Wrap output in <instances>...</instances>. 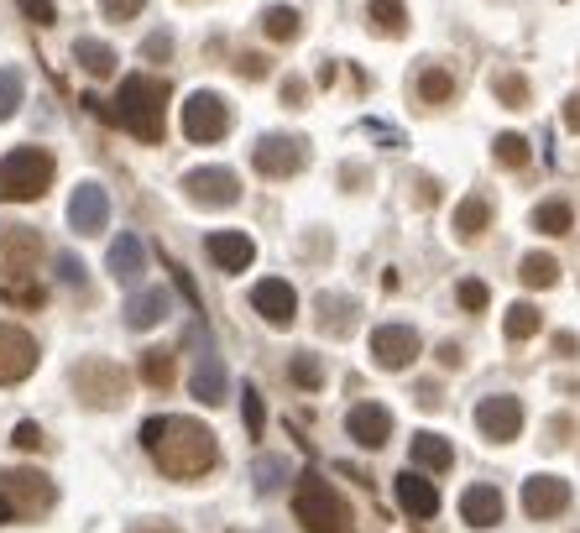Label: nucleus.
Wrapping results in <instances>:
<instances>
[{
  "instance_id": "nucleus-29",
  "label": "nucleus",
  "mask_w": 580,
  "mask_h": 533,
  "mask_svg": "<svg viewBox=\"0 0 580 533\" xmlns=\"http://www.w3.org/2000/svg\"><path fill=\"white\" fill-rule=\"evenodd\" d=\"M74 58H79V68L89 79H110L115 74V48L110 42H100V37H79L74 42Z\"/></svg>"
},
{
  "instance_id": "nucleus-40",
  "label": "nucleus",
  "mask_w": 580,
  "mask_h": 533,
  "mask_svg": "<svg viewBox=\"0 0 580 533\" xmlns=\"http://www.w3.org/2000/svg\"><path fill=\"white\" fill-rule=\"evenodd\" d=\"M283 476H288V460H283V455H262V460H257V492H277V486H283Z\"/></svg>"
},
{
  "instance_id": "nucleus-28",
  "label": "nucleus",
  "mask_w": 580,
  "mask_h": 533,
  "mask_svg": "<svg viewBox=\"0 0 580 533\" xmlns=\"http://www.w3.org/2000/svg\"><path fill=\"white\" fill-rule=\"evenodd\" d=\"M539 330H544V309H539V304H528V298H518V304L507 309V319H502V335L513 340V345L533 340Z\"/></svg>"
},
{
  "instance_id": "nucleus-19",
  "label": "nucleus",
  "mask_w": 580,
  "mask_h": 533,
  "mask_svg": "<svg viewBox=\"0 0 580 533\" xmlns=\"http://www.w3.org/2000/svg\"><path fill=\"white\" fill-rule=\"evenodd\" d=\"M398 502H403V513L408 518H419V523H429L434 513H439V492H434V481L424 476V471H403L398 476Z\"/></svg>"
},
{
  "instance_id": "nucleus-6",
  "label": "nucleus",
  "mask_w": 580,
  "mask_h": 533,
  "mask_svg": "<svg viewBox=\"0 0 580 533\" xmlns=\"http://www.w3.org/2000/svg\"><path fill=\"white\" fill-rule=\"evenodd\" d=\"M74 392H79L84 408H121V403L131 398V377H126L115 361L89 356V361L74 366Z\"/></svg>"
},
{
  "instance_id": "nucleus-1",
  "label": "nucleus",
  "mask_w": 580,
  "mask_h": 533,
  "mask_svg": "<svg viewBox=\"0 0 580 533\" xmlns=\"http://www.w3.org/2000/svg\"><path fill=\"white\" fill-rule=\"evenodd\" d=\"M142 445L157 460L162 476L173 481H199L220 466V445L215 434L204 429L199 419H173V413H157V419L142 424Z\"/></svg>"
},
{
  "instance_id": "nucleus-13",
  "label": "nucleus",
  "mask_w": 580,
  "mask_h": 533,
  "mask_svg": "<svg viewBox=\"0 0 580 533\" xmlns=\"http://www.w3.org/2000/svg\"><path fill=\"white\" fill-rule=\"evenodd\" d=\"M476 429L492 439V445H513V439L523 434V403L507 398V392H497V398H486L476 408Z\"/></svg>"
},
{
  "instance_id": "nucleus-41",
  "label": "nucleus",
  "mask_w": 580,
  "mask_h": 533,
  "mask_svg": "<svg viewBox=\"0 0 580 533\" xmlns=\"http://www.w3.org/2000/svg\"><path fill=\"white\" fill-rule=\"evenodd\" d=\"M147 11V0H100V16L115 21V27H126V21H136Z\"/></svg>"
},
{
  "instance_id": "nucleus-36",
  "label": "nucleus",
  "mask_w": 580,
  "mask_h": 533,
  "mask_svg": "<svg viewBox=\"0 0 580 533\" xmlns=\"http://www.w3.org/2000/svg\"><path fill=\"white\" fill-rule=\"evenodd\" d=\"M21 100H27V74L11 63V68H0V121H11L21 110Z\"/></svg>"
},
{
  "instance_id": "nucleus-16",
  "label": "nucleus",
  "mask_w": 580,
  "mask_h": 533,
  "mask_svg": "<svg viewBox=\"0 0 580 533\" xmlns=\"http://www.w3.org/2000/svg\"><path fill=\"white\" fill-rule=\"evenodd\" d=\"M68 225L79 230V236H100L110 225V194L100 183H79L74 199H68Z\"/></svg>"
},
{
  "instance_id": "nucleus-2",
  "label": "nucleus",
  "mask_w": 580,
  "mask_h": 533,
  "mask_svg": "<svg viewBox=\"0 0 580 533\" xmlns=\"http://www.w3.org/2000/svg\"><path fill=\"white\" fill-rule=\"evenodd\" d=\"M168 100H173L168 79H157V74H126L121 79V95H115V126L131 131L136 142L157 147L162 131H168Z\"/></svg>"
},
{
  "instance_id": "nucleus-49",
  "label": "nucleus",
  "mask_w": 580,
  "mask_h": 533,
  "mask_svg": "<svg viewBox=\"0 0 580 533\" xmlns=\"http://www.w3.org/2000/svg\"><path fill=\"white\" fill-rule=\"evenodd\" d=\"M168 267H173V283L183 288V298H189V309H199V288H194V277H189V272H183L178 262H168Z\"/></svg>"
},
{
  "instance_id": "nucleus-32",
  "label": "nucleus",
  "mask_w": 580,
  "mask_h": 533,
  "mask_svg": "<svg viewBox=\"0 0 580 533\" xmlns=\"http://www.w3.org/2000/svg\"><path fill=\"white\" fill-rule=\"evenodd\" d=\"M262 32L272 42H298V32H304V16H298L293 6H267L262 11Z\"/></svg>"
},
{
  "instance_id": "nucleus-9",
  "label": "nucleus",
  "mask_w": 580,
  "mask_h": 533,
  "mask_svg": "<svg viewBox=\"0 0 580 533\" xmlns=\"http://www.w3.org/2000/svg\"><path fill=\"white\" fill-rule=\"evenodd\" d=\"M183 194L199 210H230V204H241V178L230 168H189L183 173Z\"/></svg>"
},
{
  "instance_id": "nucleus-4",
  "label": "nucleus",
  "mask_w": 580,
  "mask_h": 533,
  "mask_svg": "<svg viewBox=\"0 0 580 533\" xmlns=\"http://www.w3.org/2000/svg\"><path fill=\"white\" fill-rule=\"evenodd\" d=\"M58 502V486L42 476V471H0V523H37L48 518Z\"/></svg>"
},
{
  "instance_id": "nucleus-11",
  "label": "nucleus",
  "mask_w": 580,
  "mask_h": 533,
  "mask_svg": "<svg viewBox=\"0 0 580 533\" xmlns=\"http://www.w3.org/2000/svg\"><path fill=\"white\" fill-rule=\"evenodd\" d=\"M37 340L27 330H16V324H0V387H16V382H27L37 372Z\"/></svg>"
},
{
  "instance_id": "nucleus-45",
  "label": "nucleus",
  "mask_w": 580,
  "mask_h": 533,
  "mask_svg": "<svg viewBox=\"0 0 580 533\" xmlns=\"http://www.w3.org/2000/svg\"><path fill=\"white\" fill-rule=\"evenodd\" d=\"M142 58H147V63H168V58H173V32H152V37L142 42Z\"/></svg>"
},
{
  "instance_id": "nucleus-31",
  "label": "nucleus",
  "mask_w": 580,
  "mask_h": 533,
  "mask_svg": "<svg viewBox=\"0 0 580 533\" xmlns=\"http://www.w3.org/2000/svg\"><path fill=\"white\" fill-rule=\"evenodd\" d=\"M366 27L382 37H403L408 32V6L403 0H371L366 6Z\"/></svg>"
},
{
  "instance_id": "nucleus-21",
  "label": "nucleus",
  "mask_w": 580,
  "mask_h": 533,
  "mask_svg": "<svg viewBox=\"0 0 580 533\" xmlns=\"http://www.w3.org/2000/svg\"><path fill=\"white\" fill-rule=\"evenodd\" d=\"M460 518H466L471 528H492V523H502V492H497L492 481L466 486V497H460Z\"/></svg>"
},
{
  "instance_id": "nucleus-47",
  "label": "nucleus",
  "mask_w": 580,
  "mask_h": 533,
  "mask_svg": "<svg viewBox=\"0 0 580 533\" xmlns=\"http://www.w3.org/2000/svg\"><path fill=\"white\" fill-rule=\"evenodd\" d=\"M58 277H63L68 288H84V262H79V257H68V251H63V257H58Z\"/></svg>"
},
{
  "instance_id": "nucleus-33",
  "label": "nucleus",
  "mask_w": 580,
  "mask_h": 533,
  "mask_svg": "<svg viewBox=\"0 0 580 533\" xmlns=\"http://www.w3.org/2000/svg\"><path fill=\"white\" fill-rule=\"evenodd\" d=\"M288 382H293L298 392H319V387H324V361H319L314 351H293V361H288Z\"/></svg>"
},
{
  "instance_id": "nucleus-8",
  "label": "nucleus",
  "mask_w": 580,
  "mask_h": 533,
  "mask_svg": "<svg viewBox=\"0 0 580 533\" xmlns=\"http://www.w3.org/2000/svg\"><path fill=\"white\" fill-rule=\"evenodd\" d=\"M251 168H257L262 178H293V173H304L309 168V142L304 136H283V131H272L262 136L257 147H251Z\"/></svg>"
},
{
  "instance_id": "nucleus-5",
  "label": "nucleus",
  "mask_w": 580,
  "mask_h": 533,
  "mask_svg": "<svg viewBox=\"0 0 580 533\" xmlns=\"http://www.w3.org/2000/svg\"><path fill=\"white\" fill-rule=\"evenodd\" d=\"M293 518L309 533H351V507H345V497L314 471H304L293 486Z\"/></svg>"
},
{
  "instance_id": "nucleus-34",
  "label": "nucleus",
  "mask_w": 580,
  "mask_h": 533,
  "mask_svg": "<svg viewBox=\"0 0 580 533\" xmlns=\"http://www.w3.org/2000/svg\"><path fill=\"white\" fill-rule=\"evenodd\" d=\"M570 225H575V210L565 199H544L539 210H533V230H544V236H565Z\"/></svg>"
},
{
  "instance_id": "nucleus-53",
  "label": "nucleus",
  "mask_w": 580,
  "mask_h": 533,
  "mask_svg": "<svg viewBox=\"0 0 580 533\" xmlns=\"http://www.w3.org/2000/svg\"><path fill=\"white\" fill-rule=\"evenodd\" d=\"M565 126H570V131H580V95H575V100H565Z\"/></svg>"
},
{
  "instance_id": "nucleus-22",
  "label": "nucleus",
  "mask_w": 580,
  "mask_h": 533,
  "mask_svg": "<svg viewBox=\"0 0 580 533\" xmlns=\"http://www.w3.org/2000/svg\"><path fill=\"white\" fill-rule=\"evenodd\" d=\"M173 309V298L162 293V288H142V293H131L126 298V330H152V324H162Z\"/></svg>"
},
{
  "instance_id": "nucleus-30",
  "label": "nucleus",
  "mask_w": 580,
  "mask_h": 533,
  "mask_svg": "<svg viewBox=\"0 0 580 533\" xmlns=\"http://www.w3.org/2000/svg\"><path fill=\"white\" fill-rule=\"evenodd\" d=\"M178 377V356L168 351V345H152V351H142V382L152 392H168Z\"/></svg>"
},
{
  "instance_id": "nucleus-18",
  "label": "nucleus",
  "mask_w": 580,
  "mask_h": 533,
  "mask_svg": "<svg viewBox=\"0 0 580 533\" xmlns=\"http://www.w3.org/2000/svg\"><path fill=\"white\" fill-rule=\"evenodd\" d=\"M105 267H110L115 283H126V288L142 283V272H147V246H142V236H131V230H126V236H115Z\"/></svg>"
},
{
  "instance_id": "nucleus-10",
  "label": "nucleus",
  "mask_w": 580,
  "mask_h": 533,
  "mask_svg": "<svg viewBox=\"0 0 580 533\" xmlns=\"http://www.w3.org/2000/svg\"><path fill=\"white\" fill-rule=\"evenodd\" d=\"M424 351V340L413 324H377L371 330V361L382 366V372H403V366H413Z\"/></svg>"
},
{
  "instance_id": "nucleus-12",
  "label": "nucleus",
  "mask_w": 580,
  "mask_h": 533,
  "mask_svg": "<svg viewBox=\"0 0 580 533\" xmlns=\"http://www.w3.org/2000/svg\"><path fill=\"white\" fill-rule=\"evenodd\" d=\"M570 481L565 476H528L523 481V513L533 523H549V518H560L565 507H570Z\"/></svg>"
},
{
  "instance_id": "nucleus-51",
  "label": "nucleus",
  "mask_w": 580,
  "mask_h": 533,
  "mask_svg": "<svg viewBox=\"0 0 580 533\" xmlns=\"http://www.w3.org/2000/svg\"><path fill=\"white\" fill-rule=\"evenodd\" d=\"M131 533H178V528L162 523V518H142V523H131Z\"/></svg>"
},
{
  "instance_id": "nucleus-26",
  "label": "nucleus",
  "mask_w": 580,
  "mask_h": 533,
  "mask_svg": "<svg viewBox=\"0 0 580 533\" xmlns=\"http://www.w3.org/2000/svg\"><path fill=\"white\" fill-rule=\"evenodd\" d=\"M413 95H419L424 105H450L455 100V74L429 63V68H419V79H413Z\"/></svg>"
},
{
  "instance_id": "nucleus-42",
  "label": "nucleus",
  "mask_w": 580,
  "mask_h": 533,
  "mask_svg": "<svg viewBox=\"0 0 580 533\" xmlns=\"http://www.w3.org/2000/svg\"><path fill=\"white\" fill-rule=\"evenodd\" d=\"M16 6H21V16H27L32 27H53V21H58V6H53V0H16Z\"/></svg>"
},
{
  "instance_id": "nucleus-37",
  "label": "nucleus",
  "mask_w": 580,
  "mask_h": 533,
  "mask_svg": "<svg viewBox=\"0 0 580 533\" xmlns=\"http://www.w3.org/2000/svg\"><path fill=\"white\" fill-rule=\"evenodd\" d=\"M518 277H523V288H554L560 283V262L544 257V251H533V257H523Z\"/></svg>"
},
{
  "instance_id": "nucleus-15",
  "label": "nucleus",
  "mask_w": 580,
  "mask_h": 533,
  "mask_svg": "<svg viewBox=\"0 0 580 533\" xmlns=\"http://www.w3.org/2000/svg\"><path fill=\"white\" fill-rule=\"evenodd\" d=\"M204 251H210V262L225 277H236L257 262V241H251L246 230H210V236H204Z\"/></svg>"
},
{
  "instance_id": "nucleus-43",
  "label": "nucleus",
  "mask_w": 580,
  "mask_h": 533,
  "mask_svg": "<svg viewBox=\"0 0 580 533\" xmlns=\"http://www.w3.org/2000/svg\"><path fill=\"white\" fill-rule=\"evenodd\" d=\"M6 304H27V309H42L48 304V293L37 283H6Z\"/></svg>"
},
{
  "instance_id": "nucleus-39",
  "label": "nucleus",
  "mask_w": 580,
  "mask_h": 533,
  "mask_svg": "<svg viewBox=\"0 0 580 533\" xmlns=\"http://www.w3.org/2000/svg\"><path fill=\"white\" fill-rule=\"evenodd\" d=\"M455 304L466 309V314H481L486 304H492V293H486V283H481V277H466V283L455 288Z\"/></svg>"
},
{
  "instance_id": "nucleus-20",
  "label": "nucleus",
  "mask_w": 580,
  "mask_h": 533,
  "mask_svg": "<svg viewBox=\"0 0 580 533\" xmlns=\"http://www.w3.org/2000/svg\"><path fill=\"white\" fill-rule=\"evenodd\" d=\"M408 466L424 471V476H445L455 466V445L445 434H413V450H408Z\"/></svg>"
},
{
  "instance_id": "nucleus-23",
  "label": "nucleus",
  "mask_w": 580,
  "mask_h": 533,
  "mask_svg": "<svg viewBox=\"0 0 580 533\" xmlns=\"http://www.w3.org/2000/svg\"><path fill=\"white\" fill-rule=\"evenodd\" d=\"M225 366H220V356H210L204 351L199 356V366H194V377H189V392L204 403V408H215V403H225Z\"/></svg>"
},
{
  "instance_id": "nucleus-50",
  "label": "nucleus",
  "mask_w": 580,
  "mask_h": 533,
  "mask_svg": "<svg viewBox=\"0 0 580 533\" xmlns=\"http://www.w3.org/2000/svg\"><path fill=\"white\" fill-rule=\"evenodd\" d=\"M439 366H450V372H455V366H466V345L445 340V345H439Z\"/></svg>"
},
{
  "instance_id": "nucleus-25",
  "label": "nucleus",
  "mask_w": 580,
  "mask_h": 533,
  "mask_svg": "<svg viewBox=\"0 0 580 533\" xmlns=\"http://www.w3.org/2000/svg\"><path fill=\"white\" fill-rule=\"evenodd\" d=\"M486 225H492V199H486V194H466L455 204V236L460 241H476Z\"/></svg>"
},
{
  "instance_id": "nucleus-48",
  "label": "nucleus",
  "mask_w": 580,
  "mask_h": 533,
  "mask_svg": "<svg viewBox=\"0 0 580 533\" xmlns=\"http://www.w3.org/2000/svg\"><path fill=\"white\" fill-rule=\"evenodd\" d=\"M283 105H293V110H298V105H309V84L298 79V74L283 79Z\"/></svg>"
},
{
  "instance_id": "nucleus-46",
  "label": "nucleus",
  "mask_w": 580,
  "mask_h": 533,
  "mask_svg": "<svg viewBox=\"0 0 580 533\" xmlns=\"http://www.w3.org/2000/svg\"><path fill=\"white\" fill-rule=\"evenodd\" d=\"M267 68H272V63H267L262 53H241V58H236V74H241V79H267Z\"/></svg>"
},
{
  "instance_id": "nucleus-3",
  "label": "nucleus",
  "mask_w": 580,
  "mask_h": 533,
  "mask_svg": "<svg viewBox=\"0 0 580 533\" xmlns=\"http://www.w3.org/2000/svg\"><path fill=\"white\" fill-rule=\"evenodd\" d=\"M58 162L48 147H16L0 157V204H32L53 189Z\"/></svg>"
},
{
  "instance_id": "nucleus-35",
  "label": "nucleus",
  "mask_w": 580,
  "mask_h": 533,
  "mask_svg": "<svg viewBox=\"0 0 580 533\" xmlns=\"http://www.w3.org/2000/svg\"><path fill=\"white\" fill-rule=\"evenodd\" d=\"M492 157L502 162V168H528V162H533V147H528L523 131H502L497 142H492Z\"/></svg>"
},
{
  "instance_id": "nucleus-14",
  "label": "nucleus",
  "mask_w": 580,
  "mask_h": 533,
  "mask_svg": "<svg viewBox=\"0 0 580 533\" xmlns=\"http://www.w3.org/2000/svg\"><path fill=\"white\" fill-rule=\"evenodd\" d=\"M251 309H257L272 330H288L298 319V293H293L288 277H262V283L251 288Z\"/></svg>"
},
{
  "instance_id": "nucleus-52",
  "label": "nucleus",
  "mask_w": 580,
  "mask_h": 533,
  "mask_svg": "<svg viewBox=\"0 0 580 533\" xmlns=\"http://www.w3.org/2000/svg\"><path fill=\"white\" fill-rule=\"evenodd\" d=\"M554 356H580V351H575V335H570V330H565V335H554Z\"/></svg>"
},
{
  "instance_id": "nucleus-44",
  "label": "nucleus",
  "mask_w": 580,
  "mask_h": 533,
  "mask_svg": "<svg viewBox=\"0 0 580 533\" xmlns=\"http://www.w3.org/2000/svg\"><path fill=\"white\" fill-rule=\"evenodd\" d=\"M11 445H16V450H42V445H48V439H42V424L21 419V424L11 429Z\"/></svg>"
},
{
  "instance_id": "nucleus-24",
  "label": "nucleus",
  "mask_w": 580,
  "mask_h": 533,
  "mask_svg": "<svg viewBox=\"0 0 580 533\" xmlns=\"http://www.w3.org/2000/svg\"><path fill=\"white\" fill-rule=\"evenodd\" d=\"M319 330L335 335V340L351 335V330H356V298H345V293H319Z\"/></svg>"
},
{
  "instance_id": "nucleus-17",
  "label": "nucleus",
  "mask_w": 580,
  "mask_h": 533,
  "mask_svg": "<svg viewBox=\"0 0 580 533\" xmlns=\"http://www.w3.org/2000/svg\"><path fill=\"white\" fill-rule=\"evenodd\" d=\"M345 434H351L361 450H382L387 434H392V413L382 403H356L351 413H345Z\"/></svg>"
},
{
  "instance_id": "nucleus-38",
  "label": "nucleus",
  "mask_w": 580,
  "mask_h": 533,
  "mask_svg": "<svg viewBox=\"0 0 580 533\" xmlns=\"http://www.w3.org/2000/svg\"><path fill=\"white\" fill-rule=\"evenodd\" d=\"M241 419H246V434H251V439H262V429H267V408H262V392H257V387H246Z\"/></svg>"
},
{
  "instance_id": "nucleus-7",
  "label": "nucleus",
  "mask_w": 580,
  "mask_h": 533,
  "mask_svg": "<svg viewBox=\"0 0 580 533\" xmlns=\"http://www.w3.org/2000/svg\"><path fill=\"white\" fill-rule=\"evenodd\" d=\"M183 136H189L194 147H215L225 142V131H230V105L215 95V89H194L189 100H183Z\"/></svg>"
},
{
  "instance_id": "nucleus-27",
  "label": "nucleus",
  "mask_w": 580,
  "mask_h": 533,
  "mask_svg": "<svg viewBox=\"0 0 580 533\" xmlns=\"http://www.w3.org/2000/svg\"><path fill=\"white\" fill-rule=\"evenodd\" d=\"M492 95H497V105H507V110H523L528 100H533V89H528V74H518V68H492Z\"/></svg>"
}]
</instances>
